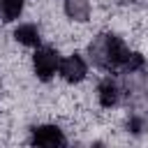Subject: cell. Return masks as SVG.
Returning <instances> with one entry per match:
<instances>
[{
	"instance_id": "6da1fadb",
	"label": "cell",
	"mask_w": 148,
	"mask_h": 148,
	"mask_svg": "<svg viewBox=\"0 0 148 148\" xmlns=\"http://www.w3.org/2000/svg\"><path fill=\"white\" fill-rule=\"evenodd\" d=\"M88 56H90L92 65L99 67V69H106V72L120 69L123 72V67H125V62L130 58V51L125 49L120 37H116V35H97L88 46Z\"/></svg>"
},
{
	"instance_id": "7a4b0ae2",
	"label": "cell",
	"mask_w": 148,
	"mask_h": 148,
	"mask_svg": "<svg viewBox=\"0 0 148 148\" xmlns=\"http://www.w3.org/2000/svg\"><path fill=\"white\" fill-rule=\"evenodd\" d=\"M32 65H35V74L42 81H49L56 74V69L60 67V58L53 49H37L32 56Z\"/></svg>"
},
{
	"instance_id": "3957f363",
	"label": "cell",
	"mask_w": 148,
	"mask_h": 148,
	"mask_svg": "<svg viewBox=\"0 0 148 148\" xmlns=\"http://www.w3.org/2000/svg\"><path fill=\"white\" fill-rule=\"evenodd\" d=\"M60 74H62V79L65 81H69V83H79L83 76H86V72H88V67H86V60L81 58V56H69V58H65V60H60Z\"/></svg>"
},
{
	"instance_id": "277c9868",
	"label": "cell",
	"mask_w": 148,
	"mask_h": 148,
	"mask_svg": "<svg viewBox=\"0 0 148 148\" xmlns=\"http://www.w3.org/2000/svg\"><path fill=\"white\" fill-rule=\"evenodd\" d=\"M32 143L35 146L56 148V146H65V136L56 125H42V127L32 130Z\"/></svg>"
},
{
	"instance_id": "5b68a950",
	"label": "cell",
	"mask_w": 148,
	"mask_h": 148,
	"mask_svg": "<svg viewBox=\"0 0 148 148\" xmlns=\"http://www.w3.org/2000/svg\"><path fill=\"white\" fill-rule=\"evenodd\" d=\"M120 97H123L120 83H118L116 79L106 76V79L99 83V104L106 106V109H111V106H116V104L120 102Z\"/></svg>"
},
{
	"instance_id": "8992f818",
	"label": "cell",
	"mask_w": 148,
	"mask_h": 148,
	"mask_svg": "<svg viewBox=\"0 0 148 148\" xmlns=\"http://www.w3.org/2000/svg\"><path fill=\"white\" fill-rule=\"evenodd\" d=\"M65 14L74 21H88L90 16V5L86 0H67L65 2Z\"/></svg>"
},
{
	"instance_id": "52a82bcc",
	"label": "cell",
	"mask_w": 148,
	"mask_h": 148,
	"mask_svg": "<svg viewBox=\"0 0 148 148\" xmlns=\"http://www.w3.org/2000/svg\"><path fill=\"white\" fill-rule=\"evenodd\" d=\"M14 37H16V42H21L23 46H37L39 44V30L35 28V25H18L16 30H14Z\"/></svg>"
},
{
	"instance_id": "ba28073f",
	"label": "cell",
	"mask_w": 148,
	"mask_h": 148,
	"mask_svg": "<svg viewBox=\"0 0 148 148\" xmlns=\"http://www.w3.org/2000/svg\"><path fill=\"white\" fill-rule=\"evenodd\" d=\"M23 12V0H0V18L2 21H14Z\"/></svg>"
},
{
	"instance_id": "9c48e42d",
	"label": "cell",
	"mask_w": 148,
	"mask_h": 148,
	"mask_svg": "<svg viewBox=\"0 0 148 148\" xmlns=\"http://www.w3.org/2000/svg\"><path fill=\"white\" fill-rule=\"evenodd\" d=\"M127 130H130L132 134H143V132H148V118H146V116H139V113H132V118H130V123H127Z\"/></svg>"
},
{
	"instance_id": "30bf717a",
	"label": "cell",
	"mask_w": 148,
	"mask_h": 148,
	"mask_svg": "<svg viewBox=\"0 0 148 148\" xmlns=\"http://www.w3.org/2000/svg\"><path fill=\"white\" fill-rule=\"evenodd\" d=\"M139 69H143V56H141V53H130V58H127V62H125V67H123V74H127V72H139Z\"/></svg>"
}]
</instances>
